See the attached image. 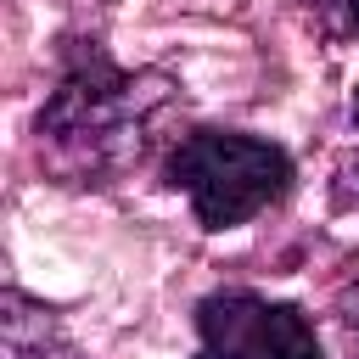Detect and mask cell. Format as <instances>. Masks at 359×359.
I'll return each instance as SVG.
<instances>
[{
	"instance_id": "1",
	"label": "cell",
	"mask_w": 359,
	"mask_h": 359,
	"mask_svg": "<svg viewBox=\"0 0 359 359\" xmlns=\"http://www.w3.org/2000/svg\"><path fill=\"white\" fill-rule=\"evenodd\" d=\"M174 101V84L157 73H118L95 45L73 56L62 84L39 112V140L67 174H112L135 163L151 140V123Z\"/></svg>"
},
{
	"instance_id": "2",
	"label": "cell",
	"mask_w": 359,
	"mask_h": 359,
	"mask_svg": "<svg viewBox=\"0 0 359 359\" xmlns=\"http://www.w3.org/2000/svg\"><path fill=\"white\" fill-rule=\"evenodd\" d=\"M168 185L191 196L202 230H236L292 185V157L258 135L196 129L168 151Z\"/></svg>"
},
{
	"instance_id": "3",
	"label": "cell",
	"mask_w": 359,
	"mask_h": 359,
	"mask_svg": "<svg viewBox=\"0 0 359 359\" xmlns=\"http://www.w3.org/2000/svg\"><path fill=\"white\" fill-rule=\"evenodd\" d=\"M196 337H202L196 359H325L303 309L258 297L247 286L208 292L196 303Z\"/></svg>"
},
{
	"instance_id": "4",
	"label": "cell",
	"mask_w": 359,
	"mask_h": 359,
	"mask_svg": "<svg viewBox=\"0 0 359 359\" xmlns=\"http://www.w3.org/2000/svg\"><path fill=\"white\" fill-rule=\"evenodd\" d=\"M0 353L6 359H79L73 342L62 337L56 314L28 303L22 292H6V303H0Z\"/></svg>"
},
{
	"instance_id": "5",
	"label": "cell",
	"mask_w": 359,
	"mask_h": 359,
	"mask_svg": "<svg viewBox=\"0 0 359 359\" xmlns=\"http://www.w3.org/2000/svg\"><path fill=\"white\" fill-rule=\"evenodd\" d=\"M320 11H331V28L337 34H359V0H314Z\"/></svg>"
},
{
	"instance_id": "6",
	"label": "cell",
	"mask_w": 359,
	"mask_h": 359,
	"mask_svg": "<svg viewBox=\"0 0 359 359\" xmlns=\"http://www.w3.org/2000/svg\"><path fill=\"white\" fill-rule=\"evenodd\" d=\"M353 118H359V84H353Z\"/></svg>"
}]
</instances>
